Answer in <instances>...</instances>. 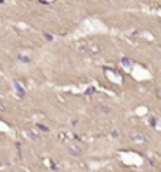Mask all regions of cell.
Wrapping results in <instances>:
<instances>
[{
    "instance_id": "1",
    "label": "cell",
    "mask_w": 161,
    "mask_h": 172,
    "mask_svg": "<svg viewBox=\"0 0 161 172\" xmlns=\"http://www.w3.org/2000/svg\"><path fill=\"white\" fill-rule=\"evenodd\" d=\"M66 150H68L71 156H82L85 153V145H82L79 142H68L66 144Z\"/></svg>"
},
{
    "instance_id": "2",
    "label": "cell",
    "mask_w": 161,
    "mask_h": 172,
    "mask_svg": "<svg viewBox=\"0 0 161 172\" xmlns=\"http://www.w3.org/2000/svg\"><path fill=\"white\" fill-rule=\"evenodd\" d=\"M130 138H131L133 142H136V144H144V142H145V138H144V136H142L141 133H136V131H133V133L130 134Z\"/></svg>"
},
{
    "instance_id": "3",
    "label": "cell",
    "mask_w": 161,
    "mask_h": 172,
    "mask_svg": "<svg viewBox=\"0 0 161 172\" xmlns=\"http://www.w3.org/2000/svg\"><path fill=\"white\" fill-rule=\"evenodd\" d=\"M156 96L161 99V88H156Z\"/></svg>"
},
{
    "instance_id": "4",
    "label": "cell",
    "mask_w": 161,
    "mask_h": 172,
    "mask_svg": "<svg viewBox=\"0 0 161 172\" xmlns=\"http://www.w3.org/2000/svg\"><path fill=\"white\" fill-rule=\"evenodd\" d=\"M5 109V106H0V111H3Z\"/></svg>"
}]
</instances>
